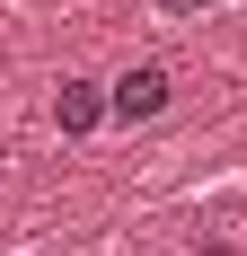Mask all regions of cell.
Returning <instances> with one entry per match:
<instances>
[{
    "label": "cell",
    "mask_w": 247,
    "mask_h": 256,
    "mask_svg": "<svg viewBox=\"0 0 247 256\" xmlns=\"http://www.w3.org/2000/svg\"><path fill=\"white\" fill-rule=\"evenodd\" d=\"M106 106H115V124H159V115L176 106V80L159 71V62H132V71L106 88Z\"/></svg>",
    "instance_id": "1"
},
{
    "label": "cell",
    "mask_w": 247,
    "mask_h": 256,
    "mask_svg": "<svg viewBox=\"0 0 247 256\" xmlns=\"http://www.w3.org/2000/svg\"><path fill=\"white\" fill-rule=\"evenodd\" d=\"M106 115H115V106H106L98 80H62V98H53V124H62V132H98Z\"/></svg>",
    "instance_id": "2"
},
{
    "label": "cell",
    "mask_w": 247,
    "mask_h": 256,
    "mask_svg": "<svg viewBox=\"0 0 247 256\" xmlns=\"http://www.w3.org/2000/svg\"><path fill=\"white\" fill-rule=\"evenodd\" d=\"M168 9H194V0H168Z\"/></svg>",
    "instance_id": "3"
},
{
    "label": "cell",
    "mask_w": 247,
    "mask_h": 256,
    "mask_svg": "<svg viewBox=\"0 0 247 256\" xmlns=\"http://www.w3.org/2000/svg\"><path fill=\"white\" fill-rule=\"evenodd\" d=\"M0 168H9V150H0Z\"/></svg>",
    "instance_id": "4"
}]
</instances>
